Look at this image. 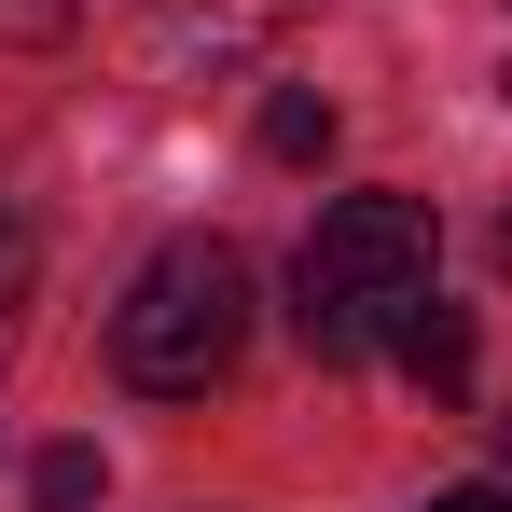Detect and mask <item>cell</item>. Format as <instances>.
<instances>
[{
  "instance_id": "cell-1",
  "label": "cell",
  "mask_w": 512,
  "mask_h": 512,
  "mask_svg": "<svg viewBox=\"0 0 512 512\" xmlns=\"http://www.w3.org/2000/svg\"><path fill=\"white\" fill-rule=\"evenodd\" d=\"M429 305V208L416 194H333L319 208V236L291 263V319L319 360H374V346H402Z\"/></svg>"
},
{
  "instance_id": "cell-2",
  "label": "cell",
  "mask_w": 512,
  "mask_h": 512,
  "mask_svg": "<svg viewBox=\"0 0 512 512\" xmlns=\"http://www.w3.org/2000/svg\"><path fill=\"white\" fill-rule=\"evenodd\" d=\"M236 346H250V263L222 250V236H167V250L125 277V305H111V360L153 402H208L236 374Z\"/></svg>"
},
{
  "instance_id": "cell-3",
  "label": "cell",
  "mask_w": 512,
  "mask_h": 512,
  "mask_svg": "<svg viewBox=\"0 0 512 512\" xmlns=\"http://www.w3.org/2000/svg\"><path fill=\"white\" fill-rule=\"evenodd\" d=\"M263 28H291V0H167V56H236V42H263Z\"/></svg>"
},
{
  "instance_id": "cell-4",
  "label": "cell",
  "mask_w": 512,
  "mask_h": 512,
  "mask_svg": "<svg viewBox=\"0 0 512 512\" xmlns=\"http://www.w3.org/2000/svg\"><path fill=\"white\" fill-rule=\"evenodd\" d=\"M402 360H416V388H443V402H457V388H471V319L429 291V305H416V333H402Z\"/></svg>"
},
{
  "instance_id": "cell-5",
  "label": "cell",
  "mask_w": 512,
  "mask_h": 512,
  "mask_svg": "<svg viewBox=\"0 0 512 512\" xmlns=\"http://www.w3.org/2000/svg\"><path fill=\"white\" fill-rule=\"evenodd\" d=\"M263 153H277V167H319V153H333V97L277 84V97H263Z\"/></svg>"
},
{
  "instance_id": "cell-6",
  "label": "cell",
  "mask_w": 512,
  "mask_h": 512,
  "mask_svg": "<svg viewBox=\"0 0 512 512\" xmlns=\"http://www.w3.org/2000/svg\"><path fill=\"white\" fill-rule=\"evenodd\" d=\"M28 512H97V443H56L28 471Z\"/></svg>"
},
{
  "instance_id": "cell-7",
  "label": "cell",
  "mask_w": 512,
  "mask_h": 512,
  "mask_svg": "<svg viewBox=\"0 0 512 512\" xmlns=\"http://www.w3.org/2000/svg\"><path fill=\"white\" fill-rule=\"evenodd\" d=\"M70 28V0H0V42H56Z\"/></svg>"
},
{
  "instance_id": "cell-8",
  "label": "cell",
  "mask_w": 512,
  "mask_h": 512,
  "mask_svg": "<svg viewBox=\"0 0 512 512\" xmlns=\"http://www.w3.org/2000/svg\"><path fill=\"white\" fill-rule=\"evenodd\" d=\"M429 512H512V499H499V485H443Z\"/></svg>"
},
{
  "instance_id": "cell-9",
  "label": "cell",
  "mask_w": 512,
  "mask_h": 512,
  "mask_svg": "<svg viewBox=\"0 0 512 512\" xmlns=\"http://www.w3.org/2000/svg\"><path fill=\"white\" fill-rule=\"evenodd\" d=\"M499 84H512V70H499Z\"/></svg>"
}]
</instances>
